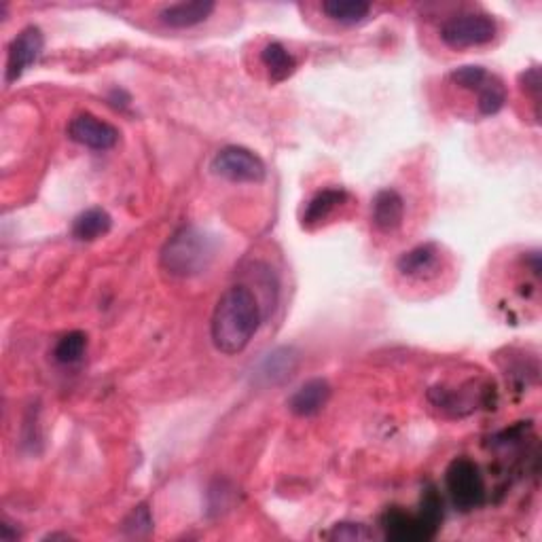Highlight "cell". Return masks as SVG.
<instances>
[{"label": "cell", "mask_w": 542, "mask_h": 542, "mask_svg": "<svg viewBox=\"0 0 542 542\" xmlns=\"http://www.w3.org/2000/svg\"><path fill=\"white\" fill-rule=\"evenodd\" d=\"M261 320L257 295L244 284L229 286L212 312L210 337L214 348L225 356L242 354L255 339Z\"/></svg>", "instance_id": "obj_1"}, {"label": "cell", "mask_w": 542, "mask_h": 542, "mask_svg": "<svg viewBox=\"0 0 542 542\" xmlns=\"http://www.w3.org/2000/svg\"><path fill=\"white\" fill-rule=\"evenodd\" d=\"M216 257V244L195 225L180 227L161 250V267L172 278L189 280L204 274Z\"/></svg>", "instance_id": "obj_2"}, {"label": "cell", "mask_w": 542, "mask_h": 542, "mask_svg": "<svg viewBox=\"0 0 542 542\" xmlns=\"http://www.w3.org/2000/svg\"><path fill=\"white\" fill-rule=\"evenodd\" d=\"M445 485L454 507L462 513L481 509L487 500V487L481 468L468 458H456L447 466Z\"/></svg>", "instance_id": "obj_3"}, {"label": "cell", "mask_w": 542, "mask_h": 542, "mask_svg": "<svg viewBox=\"0 0 542 542\" xmlns=\"http://www.w3.org/2000/svg\"><path fill=\"white\" fill-rule=\"evenodd\" d=\"M498 34V24L487 13H462L443 22L439 36L451 49H471L492 43Z\"/></svg>", "instance_id": "obj_4"}, {"label": "cell", "mask_w": 542, "mask_h": 542, "mask_svg": "<svg viewBox=\"0 0 542 542\" xmlns=\"http://www.w3.org/2000/svg\"><path fill=\"white\" fill-rule=\"evenodd\" d=\"M210 170L219 178L229 180V183L257 185L263 183L267 176L263 159L246 147H238V144H231V147H225L216 153Z\"/></svg>", "instance_id": "obj_5"}, {"label": "cell", "mask_w": 542, "mask_h": 542, "mask_svg": "<svg viewBox=\"0 0 542 542\" xmlns=\"http://www.w3.org/2000/svg\"><path fill=\"white\" fill-rule=\"evenodd\" d=\"M45 49V34L39 26H26L15 36L7 51L5 81L7 85L20 81L24 72L41 60Z\"/></svg>", "instance_id": "obj_6"}, {"label": "cell", "mask_w": 542, "mask_h": 542, "mask_svg": "<svg viewBox=\"0 0 542 542\" xmlns=\"http://www.w3.org/2000/svg\"><path fill=\"white\" fill-rule=\"evenodd\" d=\"M68 138L92 151H111L119 142V130L115 125L102 121L92 113H79L68 123Z\"/></svg>", "instance_id": "obj_7"}, {"label": "cell", "mask_w": 542, "mask_h": 542, "mask_svg": "<svg viewBox=\"0 0 542 542\" xmlns=\"http://www.w3.org/2000/svg\"><path fill=\"white\" fill-rule=\"evenodd\" d=\"M299 363H301V356L293 346H280L259 360L257 369L252 371L255 373L252 379H255V384L261 388L282 386L295 375V371L299 369Z\"/></svg>", "instance_id": "obj_8"}, {"label": "cell", "mask_w": 542, "mask_h": 542, "mask_svg": "<svg viewBox=\"0 0 542 542\" xmlns=\"http://www.w3.org/2000/svg\"><path fill=\"white\" fill-rule=\"evenodd\" d=\"M382 530L388 540L396 542H426L437 536L426 526L420 513H405L396 507L382 515Z\"/></svg>", "instance_id": "obj_9"}, {"label": "cell", "mask_w": 542, "mask_h": 542, "mask_svg": "<svg viewBox=\"0 0 542 542\" xmlns=\"http://www.w3.org/2000/svg\"><path fill=\"white\" fill-rule=\"evenodd\" d=\"M441 261H443V255L437 244H420L403 252L399 261H396V269H399V274L405 278L428 280L439 274Z\"/></svg>", "instance_id": "obj_10"}, {"label": "cell", "mask_w": 542, "mask_h": 542, "mask_svg": "<svg viewBox=\"0 0 542 542\" xmlns=\"http://www.w3.org/2000/svg\"><path fill=\"white\" fill-rule=\"evenodd\" d=\"M333 396V388L324 377H312L301 384L288 399V411L299 415V418H312L329 405Z\"/></svg>", "instance_id": "obj_11"}, {"label": "cell", "mask_w": 542, "mask_h": 542, "mask_svg": "<svg viewBox=\"0 0 542 542\" xmlns=\"http://www.w3.org/2000/svg\"><path fill=\"white\" fill-rule=\"evenodd\" d=\"M216 11L212 0H191V3H174L159 11V22L172 30H189L208 22Z\"/></svg>", "instance_id": "obj_12"}, {"label": "cell", "mask_w": 542, "mask_h": 542, "mask_svg": "<svg viewBox=\"0 0 542 542\" xmlns=\"http://www.w3.org/2000/svg\"><path fill=\"white\" fill-rule=\"evenodd\" d=\"M371 221L377 231L394 233L405 221V200L399 191L382 189L373 197Z\"/></svg>", "instance_id": "obj_13"}, {"label": "cell", "mask_w": 542, "mask_h": 542, "mask_svg": "<svg viewBox=\"0 0 542 542\" xmlns=\"http://www.w3.org/2000/svg\"><path fill=\"white\" fill-rule=\"evenodd\" d=\"M348 202V193L343 189H322L318 191L310 202L305 204L303 216H301V225L305 229H314L322 225L324 221H329L331 216Z\"/></svg>", "instance_id": "obj_14"}, {"label": "cell", "mask_w": 542, "mask_h": 542, "mask_svg": "<svg viewBox=\"0 0 542 542\" xmlns=\"http://www.w3.org/2000/svg\"><path fill=\"white\" fill-rule=\"evenodd\" d=\"M113 229V216L104 208H87L72 223V236L79 242H94Z\"/></svg>", "instance_id": "obj_15"}, {"label": "cell", "mask_w": 542, "mask_h": 542, "mask_svg": "<svg viewBox=\"0 0 542 542\" xmlns=\"http://www.w3.org/2000/svg\"><path fill=\"white\" fill-rule=\"evenodd\" d=\"M261 62L267 68L269 79L274 83L286 81L288 77H293L297 70V60L293 58V53L278 41H271L263 47Z\"/></svg>", "instance_id": "obj_16"}, {"label": "cell", "mask_w": 542, "mask_h": 542, "mask_svg": "<svg viewBox=\"0 0 542 542\" xmlns=\"http://www.w3.org/2000/svg\"><path fill=\"white\" fill-rule=\"evenodd\" d=\"M320 11L331 22L341 26H356L363 24L371 15V3H365V0H327V3L320 5Z\"/></svg>", "instance_id": "obj_17"}, {"label": "cell", "mask_w": 542, "mask_h": 542, "mask_svg": "<svg viewBox=\"0 0 542 542\" xmlns=\"http://www.w3.org/2000/svg\"><path fill=\"white\" fill-rule=\"evenodd\" d=\"M504 104H507V89H504L502 81L494 75L485 81V85L477 92V106L479 113L485 117L498 115Z\"/></svg>", "instance_id": "obj_18"}, {"label": "cell", "mask_w": 542, "mask_h": 542, "mask_svg": "<svg viewBox=\"0 0 542 542\" xmlns=\"http://www.w3.org/2000/svg\"><path fill=\"white\" fill-rule=\"evenodd\" d=\"M87 350V335L83 331H70L58 339L56 348H53V358L60 365H77L85 356Z\"/></svg>", "instance_id": "obj_19"}, {"label": "cell", "mask_w": 542, "mask_h": 542, "mask_svg": "<svg viewBox=\"0 0 542 542\" xmlns=\"http://www.w3.org/2000/svg\"><path fill=\"white\" fill-rule=\"evenodd\" d=\"M153 528L155 521L149 504H138V507H134L132 513L123 521V532L130 538H147L153 534Z\"/></svg>", "instance_id": "obj_20"}, {"label": "cell", "mask_w": 542, "mask_h": 542, "mask_svg": "<svg viewBox=\"0 0 542 542\" xmlns=\"http://www.w3.org/2000/svg\"><path fill=\"white\" fill-rule=\"evenodd\" d=\"M492 75L487 72L483 66H460L449 72V81L458 85L460 89H468V92H479V89L485 85V81L490 79Z\"/></svg>", "instance_id": "obj_21"}, {"label": "cell", "mask_w": 542, "mask_h": 542, "mask_svg": "<svg viewBox=\"0 0 542 542\" xmlns=\"http://www.w3.org/2000/svg\"><path fill=\"white\" fill-rule=\"evenodd\" d=\"M324 538L329 540H337V542H365V540H373L375 532L369 530L365 523H354V521H343V523H335V526L324 534Z\"/></svg>", "instance_id": "obj_22"}, {"label": "cell", "mask_w": 542, "mask_h": 542, "mask_svg": "<svg viewBox=\"0 0 542 542\" xmlns=\"http://www.w3.org/2000/svg\"><path fill=\"white\" fill-rule=\"evenodd\" d=\"M519 79H521V87L526 89V94H530L534 104H538V100H540V68L538 66L528 68L526 72H521Z\"/></svg>", "instance_id": "obj_23"}, {"label": "cell", "mask_w": 542, "mask_h": 542, "mask_svg": "<svg viewBox=\"0 0 542 542\" xmlns=\"http://www.w3.org/2000/svg\"><path fill=\"white\" fill-rule=\"evenodd\" d=\"M17 538H20V532H17V530H13L11 528V523H3V526H0V540H3V542H13V540H17Z\"/></svg>", "instance_id": "obj_24"}]
</instances>
